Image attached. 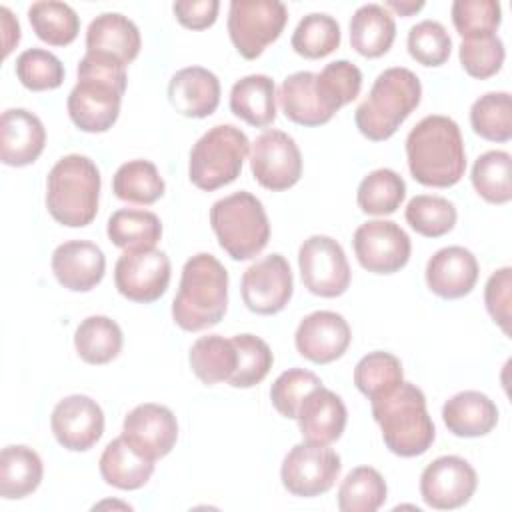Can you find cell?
<instances>
[{
	"label": "cell",
	"mask_w": 512,
	"mask_h": 512,
	"mask_svg": "<svg viewBox=\"0 0 512 512\" xmlns=\"http://www.w3.org/2000/svg\"><path fill=\"white\" fill-rule=\"evenodd\" d=\"M76 74L78 82L66 100L70 120L82 132L110 130L120 114L128 82L126 66L110 56L86 52Z\"/></svg>",
	"instance_id": "1"
},
{
	"label": "cell",
	"mask_w": 512,
	"mask_h": 512,
	"mask_svg": "<svg viewBox=\"0 0 512 512\" xmlns=\"http://www.w3.org/2000/svg\"><path fill=\"white\" fill-rule=\"evenodd\" d=\"M406 158L416 182L448 188L466 170V150L458 124L442 114L424 116L406 136Z\"/></svg>",
	"instance_id": "2"
},
{
	"label": "cell",
	"mask_w": 512,
	"mask_h": 512,
	"mask_svg": "<svg viewBox=\"0 0 512 512\" xmlns=\"http://www.w3.org/2000/svg\"><path fill=\"white\" fill-rule=\"evenodd\" d=\"M228 308V272L224 264L200 252L186 260L172 302V318L186 332L216 326Z\"/></svg>",
	"instance_id": "3"
},
{
	"label": "cell",
	"mask_w": 512,
	"mask_h": 512,
	"mask_svg": "<svg viewBox=\"0 0 512 512\" xmlns=\"http://www.w3.org/2000/svg\"><path fill=\"white\" fill-rule=\"evenodd\" d=\"M370 404L372 416L382 430V440L392 454L412 458L432 446L436 438L434 422L426 410V396L416 384L402 382Z\"/></svg>",
	"instance_id": "4"
},
{
	"label": "cell",
	"mask_w": 512,
	"mask_h": 512,
	"mask_svg": "<svg viewBox=\"0 0 512 512\" xmlns=\"http://www.w3.org/2000/svg\"><path fill=\"white\" fill-rule=\"evenodd\" d=\"M422 98L420 78L404 68L392 66L380 72L354 112L356 128L372 142L388 140L400 124L418 108Z\"/></svg>",
	"instance_id": "5"
},
{
	"label": "cell",
	"mask_w": 512,
	"mask_h": 512,
	"mask_svg": "<svg viewBox=\"0 0 512 512\" xmlns=\"http://www.w3.org/2000/svg\"><path fill=\"white\" fill-rule=\"evenodd\" d=\"M100 170L88 156H62L46 178V208L50 216L70 228H82L96 218L100 198Z\"/></svg>",
	"instance_id": "6"
},
{
	"label": "cell",
	"mask_w": 512,
	"mask_h": 512,
	"mask_svg": "<svg viewBox=\"0 0 512 512\" xmlns=\"http://www.w3.org/2000/svg\"><path fill=\"white\" fill-rule=\"evenodd\" d=\"M210 226L220 248L232 260H250L258 256L270 240V222L262 202L238 190L216 200L210 208Z\"/></svg>",
	"instance_id": "7"
},
{
	"label": "cell",
	"mask_w": 512,
	"mask_h": 512,
	"mask_svg": "<svg viewBox=\"0 0 512 512\" xmlns=\"http://www.w3.org/2000/svg\"><path fill=\"white\" fill-rule=\"evenodd\" d=\"M250 152L248 136L232 126L218 124L204 132L190 150V182L206 192L234 182Z\"/></svg>",
	"instance_id": "8"
},
{
	"label": "cell",
	"mask_w": 512,
	"mask_h": 512,
	"mask_svg": "<svg viewBox=\"0 0 512 512\" xmlns=\"http://www.w3.org/2000/svg\"><path fill=\"white\" fill-rule=\"evenodd\" d=\"M288 22V8L278 0H232L228 34L242 58H258Z\"/></svg>",
	"instance_id": "9"
},
{
	"label": "cell",
	"mask_w": 512,
	"mask_h": 512,
	"mask_svg": "<svg viewBox=\"0 0 512 512\" xmlns=\"http://www.w3.org/2000/svg\"><path fill=\"white\" fill-rule=\"evenodd\" d=\"M340 456L322 444L300 442L282 460V486L300 498H314L328 492L340 474Z\"/></svg>",
	"instance_id": "10"
},
{
	"label": "cell",
	"mask_w": 512,
	"mask_h": 512,
	"mask_svg": "<svg viewBox=\"0 0 512 512\" xmlns=\"http://www.w3.org/2000/svg\"><path fill=\"white\" fill-rule=\"evenodd\" d=\"M304 288L322 298L342 296L350 286V264L342 246L324 234L306 238L298 250Z\"/></svg>",
	"instance_id": "11"
},
{
	"label": "cell",
	"mask_w": 512,
	"mask_h": 512,
	"mask_svg": "<svg viewBox=\"0 0 512 512\" xmlns=\"http://www.w3.org/2000/svg\"><path fill=\"white\" fill-rule=\"evenodd\" d=\"M250 170L262 188L272 192L288 190L302 176L300 148L290 134L266 130L252 144Z\"/></svg>",
	"instance_id": "12"
},
{
	"label": "cell",
	"mask_w": 512,
	"mask_h": 512,
	"mask_svg": "<svg viewBox=\"0 0 512 512\" xmlns=\"http://www.w3.org/2000/svg\"><path fill=\"white\" fill-rule=\"evenodd\" d=\"M360 266L374 274H394L410 260V236L392 220H368L352 236Z\"/></svg>",
	"instance_id": "13"
},
{
	"label": "cell",
	"mask_w": 512,
	"mask_h": 512,
	"mask_svg": "<svg viewBox=\"0 0 512 512\" xmlns=\"http://www.w3.org/2000/svg\"><path fill=\"white\" fill-rule=\"evenodd\" d=\"M114 284L124 298L150 304L170 284V258L158 248L124 250L114 266Z\"/></svg>",
	"instance_id": "14"
},
{
	"label": "cell",
	"mask_w": 512,
	"mask_h": 512,
	"mask_svg": "<svg viewBox=\"0 0 512 512\" xmlns=\"http://www.w3.org/2000/svg\"><path fill=\"white\" fill-rule=\"evenodd\" d=\"M294 280L288 260L274 252L248 266L242 274L240 292L246 308L254 314L270 316L286 308L292 298Z\"/></svg>",
	"instance_id": "15"
},
{
	"label": "cell",
	"mask_w": 512,
	"mask_h": 512,
	"mask_svg": "<svg viewBox=\"0 0 512 512\" xmlns=\"http://www.w3.org/2000/svg\"><path fill=\"white\" fill-rule=\"evenodd\" d=\"M476 470L460 456H440L432 460L420 476L422 500L434 510H454L464 506L476 492Z\"/></svg>",
	"instance_id": "16"
},
{
	"label": "cell",
	"mask_w": 512,
	"mask_h": 512,
	"mask_svg": "<svg viewBox=\"0 0 512 512\" xmlns=\"http://www.w3.org/2000/svg\"><path fill=\"white\" fill-rule=\"evenodd\" d=\"M50 426L62 448L84 452L100 440L104 432V412L90 396L72 394L54 406Z\"/></svg>",
	"instance_id": "17"
},
{
	"label": "cell",
	"mask_w": 512,
	"mask_h": 512,
	"mask_svg": "<svg viewBox=\"0 0 512 512\" xmlns=\"http://www.w3.org/2000/svg\"><path fill=\"white\" fill-rule=\"evenodd\" d=\"M122 436L142 456L158 460L172 452L178 440V422L168 406L146 402L126 414Z\"/></svg>",
	"instance_id": "18"
},
{
	"label": "cell",
	"mask_w": 512,
	"mask_h": 512,
	"mask_svg": "<svg viewBox=\"0 0 512 512\" xmlns=\"http://www.w3.org/2000/svg\"><path fill=\"white\" fill-rule=\"evenodd\" d=\"M352 332L342 314L316 310L304 316L296 328L294 344L300 356L314 364L338 360L350 346Z\"/></svg>",
	"instance_id": "19"
},
{
	"label": "cell",
	"mask_w": 512,
	"mask_h": 512,
	"mask_svg": "<svg viewBox=\"0 0 512 512\" xmlns=\"http://www.w3.org/2000/svg\"><path fill=\"white\" fill-rule=\"evenodd\" d=\"M428 288L446 300L462 298L476 286L480 268L476 256L464 246H446L434 252L426 264Z\"/></svg>",
	"instance_id": "20"
},
{
	"label": "cell",
	"mask_w": 512,
	"mask_h": 512,
	"mask_svg": "<svg viewBox=\"0 0 512 512\" xmlns=\"http://www.w3.org/2000/svg\"><path fill=\"white\" fill-rule=\"evenodd\" d=\"M46 130L42 120L26 108H8L0 118V160L6 166H28L44 150Z\"/></svg>",
	"instance_id": "21"
},
{
	"label": "cell",
	"mask_w": 512,
	"mask_h": 512,
	"mask_svg": "<svg viewBox=\"0 0 512 512\" xmlns=\"http://www.w3.org/2000/svg\"><path fill=\"white\" fill-rule=\"evenodd\" d=\"M104 270V252L90 240H68L52 252V272L72 292L92 290L102 282Z\"/></svg>",
	"instance_id": "22"
},
{
	"label": "cell",
	"mask_w": 512,
	"mask_h": 512,
	"mask_svg": "<svg viewBox=\"0 0 512 512\" xmlns=\"http://www.w3.org/2000/svg\"><path fill=\"white\" fill-rule=\"evenodd\" d=\"M296 420L304 442L328 446L342 436L348 412L336 392L318 386L302 400Z\"/></svg>",
	"instance_id": "23"
},
{
	"label": "cell",
	"mask_w": 512,
	"mask_h": 512,
	"mask_svg": "<svg viewBox=\"0 0 512 512\" xmlns=\"http://www.w3.org/2000/svg\"><path fill=\"white\" fill-rule=\"evenodd\" d=\"M172 108L186 118H206L220 104V80L202 66H186L168 82Z\"/></svg>",
	"instance_id": "24"
},
{
	"label": "cell",
	"mask_w": 512,
	"mask_h": 512,
	"mask_svg": "<svg viewBox=\"0 0 512 512\" xmlns=\"http://www.w3.org/2000/svg\"><path fill=\"white\" fill-rule=\"evenodd\" d=\"M142 38L138 26L120 12L96 16L86 30V52L110 56L128 66L140 52Z\"/></svg>",
	"instance_id": "25"
},
{
	"label": "cell",
	"mask_w": 512,
	"mask_h": 512,
	"mask_svg": "<svg viewBox=\"0 0 512 512\" xmlns=\"http://www.w3.org/2000/svg\"><path fill=\"white\" fill-rule=\"evenodd\" d=\"M442 420L454 436L478 438L494 430L498 422L496 404L478 390H464L442 406Z\"/></svg>",
	"instance_id": "26"
},
{
	"label": "cell",
	"mask_w": 512,
	"mask_h": 512,
	"mask_svg": "<svg viewBox=\"0 0 512 512\" xmlns=\"http://www.w3.org/2000/svg\"><path fill=\"white\" fill-rule=\"evenodd\" d=\"M98 468L106 484L120 490H138L150 480L154 472V460L134 450L120 434L106 444Z\"/></svg>",
	"instance_id": "27"
},
{
	"label": "cell",
	"mask_w": 512,
	"mask_h": 512,
	"mask_svg": "<svg viewBox=\"0 0 512 512\" xmlns=\"http://www.w3.org/2000/svg\"><path fill=\"white\" fill-rule=\"evenodd\" d=\"M230 110L250 126L264 128L276 118V84L266 74H250L234 82Z\"/></svg>",
	"instance_id": "28"
},
{
	"label": "cell",
	"mask_w": 512,
	"mask_h": 512,
	"mask_svg": "<svg viewBox=\"0 0 512 512\" xmlns=\"http://www.w3.org/2000/svg\"><path fill=\"white\" fill-rule=\"evenodd\" d=\"M396 38V22L380 4H362L350 18V44L366 58L386 54Z\"/></svg>",
	"instance_id": "29"
},
{
	"label": "cell",
	"mask_w": 512,
	"mask_h": 512,
	"mask_svg": "<svg viewBox=\"0 0 512 512\" xmlns=\"http://www.w3.org/2000/svg\"><path fill=\"white\" fill-rule=\"evenodd\" d=\"M316 74L308 70L294 72L282 80L278 100L288 120L300 126H322L332 114L322 106L316 94Z\"/></svg>",
	"instance_id": "30"
},
{
	"label": "cell",
	"mask_w": 512,
	"mask_h": 512,
	"mask_svg": "<svg viewBox=\"0 0 512 512\" xmlns=\"http://www.w3.org/2000/svg\"><path fill=\"white\" fill-rule=\"evenodd\" d=\"M44 466L40 456L24 446L12 444L0 454V496L6 500H20L32 494L42 482Z\"/></svg>",
	"instance_id": "31"
},
{
	"label": "cell",
	"mask_w": 512,
	"mask_h": 512,
	"mask_svg": "<svg viewBox=\"0 0 512 512\" xmlns=\"http://www.w3.org/2000/svg\"><path fill=\"white\" fill-rule=\"evenodd\" d=\"M106 234L122 250H148L156 248L162 236V222L150 210L120 208L108 218Z\"/></svg>",
	"instance_id": "32"
},
{
	"label": "cell",
	"mask_w": 512,
	"mask_h": 512,
	"mask_svg": "<svg viewBox=\"0 0 512 512\" xmlns=\"http://www.w3.org/2000/svg\"><path fill=\"white\" fill-rule=\"evenodd\" d=\"M188 362L196 378L206 384H218V382H228L230 376L236 370V348L232 338H224L220 334H208L200 336L188 354Z\"/></svg>",
	"instance_id": "33"
},
{
	"label": "cell",
	"mask_w": 512,
	"mask_h": 512,
	"mask_svg": "<svg viewBox=\"0 0 512 512\" xmlns=\"http://www.w3.org/2000/svg\"><path fill=\"white\" fill-rule=\"evenodd\" d=\"M74 348L86 364H108L122 350V330L108 316H88L74 332Z\"/></svg>",
	"instance_id": "34"
},
{
	"label": "cell",
	"mask_w": 512,
	"mask_h": 512,
	"mask_svg": "<svg viewBox=\"0 0 512 512\" xmlns=\"http://www.w3.org/2000/svg\"><path fill=\"white\" fill-rule=\"evenodd\" d=\"M28 20L36 36L50 46H68L80 32L76 10L58 0H40L28 8Z\"/></svg>",
	"instance_id": "35"
},
{
	"label": "cell",
	"mask_w": 512,
	"mask_h": 512,
	"mask_svg": "<svg viewBox=\"0 0 512 512\" xmlns=\"http://www.w3.org/2000/svg\"><path fill=\"white\" fill-rule=\"evenodd\" d=\"M112 192L124 202L154 204L164 194V180L150 160H128L116 170Z\"/></svg>",
	"instance_id": "36"
},
{
	"label": "cell",
	"mask_w": 512,
	"mask_h": 512,
	"mask_svg": "<svg viewBox=\"0 0 512 512\" xmlns=\"http://www.w3.org/2000/svg\"><path fill=\"white\" fill-rule=\"evenodd\" d=\"M404 196L406 182L402 180V176L390 168H378L364 176L358 184L356 202L364 214L384 216L396 212Z\"/></svg>",
	"instance_id": "37"
},
{
	"label": "cell",
	"mask_w": 512,
	"mask_h": 512,
	"mask_svg": "<svg viewBox=\"0 0 512 512\" xmlns=\"http://www.w3.org/2000/svg\"><path fill=\"white\" fill-rule=\"evenodd\" d=\"M402 382V362L390 352H368L354 368V384L370 402L390 394Z\"/></svg>",
	"instance_id": "38"
},
{
	"label": "cell",
	"mask_w": 512,
	"mask_h": 512,
	"mask_svg": "<svg viewBox=\"0 0 512 512\" xmlns=\"http://www.w3.org/2000/svg\"><path fill=\"white\" fill-rule=\"evenodd\" d=\"M386 482L372 466H358L346 474L338 488L342 512H374L386 502Z\"/></svg>",
	"instance_id": "39"
},
{
	"label": "cell",
	"mask_w": 512,
	"mask_h": 512,
	"mask_svg": "<svg viewBox=\"0 0 512 512\" xmlns=\"http://www.w3.org/2000/svg\"><path fill=\"white\" fill-rule=\"evenodd\" d=\"M316 94L322 106L334 116L342 106L352 102L362 88V72L348 60H334L316 74Z\"/></svg>",
	"instance_id": "40"
},
{
	"label": "cell",
	"mask_w": 512,
	"mask_h": 512,
	"mask_svg": "<svg viewBox=\"0 0 512 512\" xmlns=\"http://www.w3.org/2000/svg\"><path fill=\"white\" fill-rule=\"evenodd\" d=\"M340 38V26L336 18L324 12H312L298 22L290 44L296 54L318 60L332 54L340 46Z\"/></svg>",
	"instance_id": "41"
},
{
	"label": "cell",
	"mask_w": 512,
	"mask_h": 512,
	"mask_svg": "<svg viewBox=\"0 0 512 512\" xmlns=\"http://www.w3.org/2000/svg\"><path fill=\"white\" fill-rule=\"evenodd\" d=\"M512 158L506 150H488L472 166V186L490 204H506L512 198Z\"/></svg>",
	"instance_id": "42"
},
{
	"label": "cell",
	"mask_w": 512,
	"mask_h": 512,
	"mask_svg": "<svg viewBox=\"0 0 512 512\" xmlns=\"http://www.w3.org/2000/svg\"><path fill=\"white\" fill-rule=\"evenodd\" d=\"M472 130L490 142L512 138V98L508 92H486L470 108Z\"/></svg>",
	"instance_id": "43"
},
{
	"label": "cell",
	"mask_w": 512,
	"mask_h": 512,
	"mask_svg": "<svg viewBox=\"0 0 512 512\" xmlns=\"http://www.w3.org/2000/svg\"><path fill=\"white\" fill-rule=\"evenodd\" d=\"M406 222L412 230L426 238H440L456 224V208L448 198L418 194L406 204Z\"/></svg>",
	"instance_id": "44"
},
{
	"label": "cell",
	"mask_w": 512,
	"mask_h": 512,
	"mask_svg": "<svg viewBox=\"0 0 512 512\" xmlns=\"http://www.w3.org/2000/svg\"><path fill=\"white\" fill-rule=\"evenodd\" d=\"M232 342L238 362L228 384L234 388H252L260 384L274 364L270 346L254 334H236L232 336Z\"/></svg>",
	"instance_id": "45"
},
{
	"label": "cell",
	"mask_w": 512,
	"mask_h": 512,
	"mask_svg": "<svg viewBox=\"0 0 512 512\" xmlns=\"http://www.w3.org/2000/svg\"><path fill=\"white\" fill-rule=\"evenodd\" d=\"M16 76L28 90H54L64 82L60 58L44 48H28L16 58Z\"/></svg>",
	"instance_id": "46"
},
{
	"label": "cell",
	"mask_w": 512,
	"mask_h": 512,
	"mask_svg": "<svg viewBox=\"0 0 512 512\" xmlns=\"http://www.w3.org/2000/svg\"><path fill=\"white\" fill-rule=\"evenodd\" d=\"M458 56H460L462 68L472 78L484 80L494 76L502 68L506 52L498 34H484V36L462 38Z\"/></svg>",
	"instance_id": "47"
},
{
	"label": "cell",
	"mask_w": 512,
	"mask_h": 512,
	"mask_svg": "<svg viewBox=\"0 0 512 512\" xmlns=\"http://www.w3.org/2000/svg\"><path fill=\"white\" fill-rule=\"evenodd\" d=\"M408 52L422 66H442L452 52V40L444 24L422 20L408 30Z\"/></svg>",
	"instance_id": "48"
},
{
	"label": "cell",
	"mask_w": 512,
	"mask_h": 512,
	"mask_svg": "<svg viewBox=\"0 0 512 512\" xmlns=\"http://www.w3.org/2000/svg\"><path fill=\"white\" fill-rule=\"evenodd\" d=\"M452 22L462 38L496 34L502 22V8L496 0H456Z\"/></svg>",
	"instance_id": "49"
},
{
	"label": "cell",
	"mask_w": 512,
	"mask_h": 512,
	"mask_svg": "<svg viewBox=\"0 0 512 512\" xmlns=\"http://www.w3.org/2000/svg\"><path fill=\"white\" fill-rule=\"evenodd\" d=\"M318 386H322V380L314 372L304 368H290L282 372L270 388L272 406L284 418H296L302 400Z\"/></svg>",
	"instance_id": "50"
},
{
	"label": "cell",
	"mask_w": 512,
	"mask_h": 512,
	"mask_svg": "<svg viewBox=\"0 0 512 512\" xmlns=\"http://www.w3.org/2000/svg\"><path fill=\"white\" fill-rule=\"evenodd\" d=\"M484 302L492 320L508 336L510 334V302H512V268L510 266H504L492 272L484 288Z\"/></svg>",
	"instance_id": "51"
},
{
	"label": "cell",
	"mask_w": 512,
	"mask_h": 512,
	"mask_svg": "<svg viewBox=\"0 0 512 512\" xmlns=\"http://www.w3.org/2000/svg\"><path fill=\"white\" fill-rule=\"evenodd\" d=\"M220 2L218 0H180L172 10L176 20L192 30H204L216 22Z\"/></svg>",
	"instance_id": "52"
},
{
	"label": "cell",
	"mask_w": 512,
	"mask_h": 512,
	"mask_svg": "<svg viewBox=\"0 0 512 512\" xmlns=\"http://www.w3.org/2000/svg\"><path fill=\"white\" fill-rule=\"evenodd\" d=\"M0 16H2V32H4V56H8L20 40V24L12 16L10 8H6V6L0 8Z\"/></svg>",
	"instance_id": "53"
},
{
	"label": "cell",
	"mask_w": 512,
	"mask_h": 512,
	"mask_svg": "<svg viewBox=\"0 0 512 512\" xmlns=\"http://www.w3.org/2000/svg\"><path fill=\"white\" fill-rule=\"evenodd\" d=\"M386 6L396 10L400 16H410V14L418 12V10H422L424 2L422 0H418V2H414V0H388Z\"/></svg>",
	"instance_id": "54"
}]
</instances>
